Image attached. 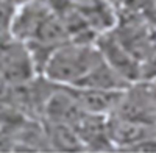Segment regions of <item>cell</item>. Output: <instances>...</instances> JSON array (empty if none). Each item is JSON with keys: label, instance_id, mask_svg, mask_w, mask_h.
<instances>
[{"label": "cell", "instance_id": "cell-1", "mask_svg": "<svg viewBox=\"0 0 156 153\" xmlns=\"http://www.w3.org/2000/svg\"><path fill=\"white\" fill-rule=\"evenodd\" d=\"M103 61L97 44L89 41H67L58 45L44 62V78L56 86L80 87Z\"/></svg>", "mask_w": 156, "mask_h": 153}, {"label": "cell", "instance_id": "cell-2", "mask_svg": "<svg viewBox=\"0 0 156 153\" xmlns=\"http://www.w3.org/2000/svg\"><path fill=\"white\" fill-rule=\"evenodd\" d=\"M111 116L156 125V94L148 81H136L129 84Z\"/></svg>", "mask_w": 156, "mask_h": 153}, {"label": "cell", "instance_id": "cell-3", "mask_svg": "<svg viewBox=\"0 0 156 153\" xmlns=\"http://www.w3.org/2000/svg\"><path fill=\"white\" fill-rule=\"evenodd\" d=\"M47 145L58 151H81L86 150L75 126L69 123H48L45 128Z\"/></svg>", "mask_w": 156, "mask_h": 153}, {"label": "cell", "instance_id": "cell-4", "mask_svg": "<svg viewBox=\"0 0 156 153\" xmlns=\"http://www.w3.org/2000/svg\"><path fill=\"white\" fill-rule=\"evenodd\" d=\"M148 84H150V87L153 89V91H154V94H156V75L153 76L151 80H148Z\"/></svg>", "mask_w": 156, "mask_h": 153}]
</instances>
